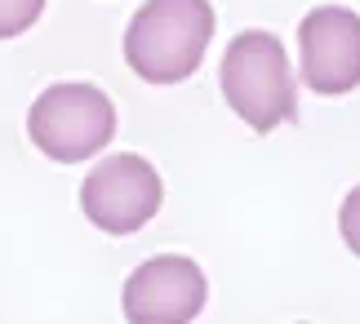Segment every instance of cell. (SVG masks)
I'll return each mask as SVG.
<instances>
[{"instance_id": "cell-1", "label": "cell", "mask_w": 360, "mask_h": 324, "mask_svg": "<svg viewBox=\"0 0 360 324\" xmlns=\"http://www.w3.org/2000/svg\"><path fill=\"white\" fill-rule=\"evenodd\" d=\"M214 40L210 0H147L124 32V63L147 84H183Z\"/></svg>"}, {"instance_id": "cell-2", "label": "cell", "mask_w": 360, "mask_h": 324, "mask_svg": "<svg viewBox=\"0 0 360 324\" xmlns=\"http://www.w3.org/2000/svg\"><path fill=\"white\" fill-rule=\"evenodd\" d=\"M223 98L254 134H271L298 116L289 53L271 32H240L223 53Z\"/></svg>"}, {"instance_id": "cell-3", "label": "cell", "mask_w": 360, "mask_h": 324, "mask_svg": "<svg viewBox=\"0 0 360 324\" xmlns=\"http://www.w3.org/2000/svg\"><path fill=\"white\" fill-rule=\"evenodd\" d=\"M27 138L58 164H80L116 138V107L98 84H49L27 111Z\"/></svg>"}, {"instance_id": "cell-4", "label": "cell", "mask_w": 360, "mask_h": 324, "mask_svg": "<svg viewBox=\"0 0 360 324\" xmlns=\"http://www.w3.org/2000/svg\"><path fill=\"white\" fill-rule=\"evenodd\" d=\"M160 200H165L160 174L151 169V160L134 156V151L107 156L80 182V209L107 235H134L138 227H147Z\"/></svg>"}, {"instance_id": "cell-5", "label": "cell", "mask_w": 360, "mask_h": 324, "mask_svg": "<svg viewBox=\"0 0 360 324\" xmlns=\"http://www.w3.org/2000/svg\"><path fill=\"white\" fill-rule=\"evenodd\" d=\"M210 285L205 271L183 253H160L147 258L124 280V320L134 324H187L205 311Z\"/></svg>"}, {"instance_id": "cell-6", "label": "cell", "mask_w": 360, "mask_h": 324, "mask_svg": "<svg viewBox=\"0 0 360 324\" xmlns=\"http://www.w3.org/2000/svg\"><path fill=\"white\" fill-rule=\"evenodd\" d=\"M302 80L321 98H342L360 84V13L342 5L311 9L298 27Z\"/></svg>"}, {"instance_id": "cell-7", "label": "cell", "mask_w": 360, "mask_h": 324, "mask_svg": "<svg viewBox=\"0 0 360 324\" xmlns=\"http://www.w3.org/2000/svg\"><path fill=\"white\" fill-rule=\"evenodd\" d=\"M40 13H45V0H0V40L32 32Z\"/></svg>"}, {"instance_id": "cell-8", "label": "cell", "mask_w": 360, "mask_h": 324, "mask_svg": "<svg viewBox=\"0 0 360 324\" xmlns=\"http://www.w3.org/2000/svg\"><path fill=\"white\" fill-rule=\"evenodd\" d=\"M338 231H342V245L360 258V187H352L338 209Z\"/></svg>"}]
</instances>
